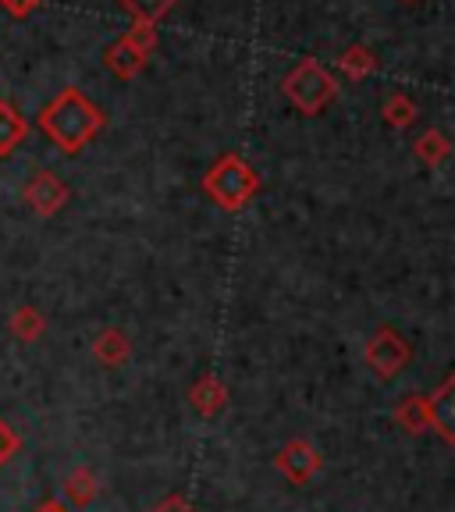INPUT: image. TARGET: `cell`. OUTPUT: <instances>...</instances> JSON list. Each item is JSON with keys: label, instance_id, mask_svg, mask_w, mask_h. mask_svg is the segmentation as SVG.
<instances>
[{"label": "cell", "instance_id": "30bf717a", "mask_svg": "<svg viewBox=\"0 0 455 512\" xmlns=\"http://www.w3.org/2000/svg\"><path fill=\"white\" fill-rule=\"evenodd\" d=\"M25 136H29V121L15 104L0 100V157H11L25 143Z\"/></svg>", "mask_w": 455, "mask_h": 512}, {"label": "cell", "instance_id": "ffe728a7", "mask_svg": "<svg viewBox=\"0 0 455 512\" xmlns=\"http://www.w3.org/2000/svg\"><path fill=\"white\" fill-rule=\"evenodd\" d=\"M43 0H0V8L8 11L11 18H29L32 11L40 8Z\"/></svg>", "mask_w": 455, "mask_h": 512}, {"label": "cell", "instance_id": "4fadbf2b", "mask_svg": "<svg viewBox=\"0 0 455 512\" xmlns=\"http://www.w3.org/2000/svg\"><path fill=\"white\" fill-rule=\"evenodd\" d=\"M395 424L406 434H424L431 427V416H427V395H406L395 409Z\"/></svg>", "mask_w": 455, "mask_h": 512}, {"label": "cell", "instance_id": "5bb4252c", "mask_svg": "<svg viewBox=\"0 0 455 512\" xmlns=\"http://www.w3.org/2000/svg\"><path fill=\"white\" fill-rule=\"evenodd\" d=\"M413 153L420 164H427V168H438V164H445L448 153H452V143H448L445 132H438V128H427L424 136L413 143Z\"/></svg>", "mask_w": 455, "mask_h": 512}, {"label": "cell", "instance_id": "ba28073f", "mask_svg": "<svg viewBox=\"0 0 455 512\" xmlns=\"http://www.w3.org/2000/svg\"><path fill=\"white\" fill-rule=\"evenodd\" d=\"M427 416L434 431L445 438V445H455V377H445L438 392L427 395Z\"/></svg>", "mask_w": 455, "mask_h": 512}, {"label": "cell", "instance_id": "9c48e42d", "mask_svg": "<svg viewBox=\"0 0 455 512\" xmlns=\"http://www.w3.org/2000/svg\"><path fill=\"white\" fill-rule=\"evenodd\" d=\"M189 402L200 416H217L224 406H228V388H224L221 377L207 374V377H200V381L192 384Z\"/></svg>", "mask_w": 455, "mask_h": 512}, {"label": "cell", "instance_id": "2e32d148", "mask_svg": "<svg viewBox=\"0 0 455 512\" xmlns=\"http://www.w3.org/2000/svg\"><path fill=\"white\" fill-rule=\"evenodd\" d=\"M338 68H342L345 75H349L352 82L367 79L370 72L377 68V57L370 47H360V43H352V47L342 50V57H338Z\"/></svg>", "mask_w": 455, "mask_h": 512}, {"label": "cell", "instance_id": "6da1fadb", "mask_svg": "<svg viewBox=\"0 0 455 512\" xmlns=\"http://www.w3.org/2000/svg\"><path fill=\"white\" fill-rule=\"evenodd\" d=\"M104 125H107V114L75 86L61 89L40 111V128L47 132L50 143L64 153H79L82 146L93 143L104 132Z\"/></svg>", "mask_w": 455, "mask_h": 512}, {"label": "cell", "instance_id": "ac0fdd59", "mask_svg": "<svg viewBox=\"0 0 455 512\" xmlns=\"http://www.w3.org/2000/svg\"><path fill=\"white\" fill-rule=\"evenodd\" d=\"M381 114H384V125L388 128H409L416 121V104L406 93H395L384 100Z\"/></svg>", "mask_w": 455, "mask_h": 512}, {"label": "cell", "instance_id": "603a6c76", "mask_svg": "<svg viewBox=\"0 0 455 512\" xmlns=\"http://www.w3.org/2000/svg\"><path fill=\"white\" fill-rule=\"evenodd\" d=\"M406 4H416V0H406Z\"/></svg>", "mask_w": 455, "mask_h": 512}, {"label": "cell", "instance_id": "d6986e66", "mask_svg": "<svg viewBox=\"0 0 455 512\" xmlns=\"http://www.w3.org/2000/svg\"><path fill=\"white\" fill-rule=\"evenodd\" d=\"M18 448H22V438L15 434V427L0 420V466L11 463V459L18 456Z\"/></svg>", "mask_w": 455, "mask_h": 512}, {"label": "cell", "instance_id": "5b68a950", "mask_svg": "<svg viewBox=\"0 0 455 512\" xmlns=\"http://www.w3.org/2000/svg\"><path fill=\"white\" fill-rule=\"evenodd\" d=\"M363 360H367V367L374 370V377L392 381V377H399L402 370L409 367V360H413V345H409L406 335H399L395 328H377L374 335H370L367 349H363Z\"/></svg>", "mask_w": 455, "mask_h": 512}, {"label": "cell", "instance_id": "52a82bcc", "mask_svg": "<svg viewBox=\"0 0 455 512\" xmlns=\"http://www.w3.org/2000/svg\"><path fill=\"white\" fill-rule=\"evenodd\" d=\"M25 203L40 217H54L68 203V185L54 175V171H36L32 182L25 185Z\"/></svg>", "mask_w": 455, "mask_h": 512}, {"label": "cell", "instance_id": "3957f363", "mask_svg": "<svg viewBox=\"0 0 455 512\" xmlns=\"http://www.w3.org/2000/svg\"><path fill=\"white\" fill-rule=\"evenodd\" d=\"M281 93L288 96V104L296 107L299 114H310V118H313V114H320L338 96V82L320 61L303 57V61H299L296 68L285 75V82H281Z\"/></svg>", "mask_w": 455, "mask_h": 512}, {"label": "cell", "instance_id": "7c38bea8", "mask_svg": "<svg viewBox=\"0 0 455 512\" xmlns=\"http://www.w3.org/2000/svg\"><path fill=\"white\" fill-rule=\"evenodd\" d=\"M96 495H100V480H96V473L86 470V466H79V470H72L64 477V498H68L75 509H86Z\"/></svg>", "mask_w": 455, "mask_h": 512}, {"label": "cell", "instance_id": "44dd1931", "mask_svg": "<svg viewBox=\"0 0 455 512\" xmlns=\"http://www.w3.org/2000/svg\"><path fill=\"white\" fill-rule=\"evenodd\" d=\"M153 512H196V509H192L185 495H168L164 502H157V509Z\"/></svg>", "mask_w": 455, "mask_h": 512}, {"label": "cell", "instance_id": "8fae6325", "mask_svg": "<svg viewBox=\"0 0 455 512\" xmlns=\"http://www.w3.org/2000/svg\"><path fill=\"white\" fill-rule=\"evenodd\" d=\"M93 356L104 363V367H121V363H128V356H132V342H128L125 331L107 328V331H100V335H96Z\"/></svg>", "mask_w": 455, "mask_h": 512}, {"label": "cell", "instance_id": "9a60e30c", "mask_svg": "<svg viewBox=\"0 0 455 512\" xmlns=\"http://www.w3.org/2000/svg\"><path fill=\"white\" fill-rule=\"evenodd\" d=\"M43 331H47V317H43L36 306H18V310L11 313V335H15L18 342H40Z\"/></svg>", "mask_w": 455, "mask_h": 512}, {"label": "cell", "instance_id": "e0dca14e", "mask_svg": "<svg viewBox=\"0 0 455 512\" xmlns=\"http://www.w3.org/2000/svg\"><path fill=\"white\" fill-rule=\"evenodd\" d=\"M118 4L132 15L136 25H157L160 18L175 8L178 0H118Z\"/></svg>", "mask_w": 455, "mask_h": 512}, {"label": "cell", "instance_id": "277c9868", "mask_svg": "<svg viewBox=\"0 0 455 512\" xmlns=\"http://www.w3.org/2000/svg\"><path fill=\"white\" fill-rule=\"evenodd\" d=\"M153 47H157V29L153 25H132L125 36H118L107 47L104 54L107 72H114L118 79H136L146 68V61H150Z\"/></svg>", "mask_w": 455, "mask_h": 512}, {"label": "cell", "instance_id": "7a4b0ae2", "mask_svg": "<svg viewBox=\"0 0 455 512\" xmlns=\"http://www.w3.org/2000/svg\"><path fill=\"white\" fill-rule=\"evenodd\" d=\"M203 192L217 203L221 210H242L249 207V200H256L260 192V175L239 153H224L203 175Z\"/></svg>", "mask_w": 455, "mask_h": 512}, {"label": "cell", "instance_id": "8992f818", "mask_svg": "<svg viewBox=\"0 0 455 512\" xmlns=\"http://www.w3.org/2000/svg\"><path fill=\"white\" fill-rule=\"evenodd\" d=\"M274 466H278V473H285L288 484H299V488H303V484H310V480L320 473L324 459H320V452L310 445V441L296 438V441H288L278 456H274Z\"/></svg>", "mask_w": 455, "mask_h": 512}, {"label": "cell", "instance_id": "7402d4cb", "mask_svg": "<svg viewBox=\"0 0 455 512\" xmlns=\"http://www.w3.org/2000/svg\"><path fill=\"white\" fill-rule=\"evenodd\" d=\"M36 512H72V509H68V505H64V502H57V498H50V502H43Z\"/></svg>", "mask_w": 455, "mask_h": 512}]
</instances>
